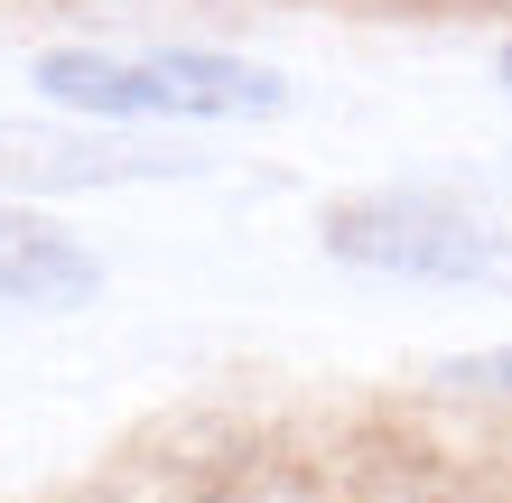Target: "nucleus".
<instances>
[{
	"label": "nucleus",
	"instance_id": "1",
	"mask_svg": "<svg viewBox=\"0 0 512 503\" xmlns=\"http://www.w3.org/2000/svg\"><path fill=\"white\" fill-rule=\"evenodd\" d=\"M38 94L94 122H261L289 84L224 47H56L38 56Z\"/></svg>",
	"mask_w": 512,
	"mask_h": 503
},
{
	"label": "nucleus",
	"instance_id": "2",
	"mask_svg": "<svg viewBox=\"0 0 512 503\" xmlns=\"http://www.w3.org/2000/svg\"><path fill=\"white\" fill-rule=\"evenodd\" d=\"M326 252L373 280L419 289H494L512 299V224L475 215L457 196H345L326 215Z\"/></svg>",
	"mask_w": 512,
	"mask_h": 503
},
{
	"label": "nucleus",
	"instance_id": "3",
	"mask_svg": "<svg viewBox=\"0 0 512 503\" xmlns=\"http://www.w3.org/2000/svg\"><path fill=\"white\" fill-rule=\"evenodd\" d=\"M94 289H103V261L66 224L0 205V317H66V308H94Z\"/></svg>",
	"mask_w": 512,
	"mask_h": 503
},
{
	"label": "nucleus",
	"instance_id": "4",
	"mask_svg": "<svg viewBox=\"0 0 512 503\" xmlns=\"http://www.w3.org/2000/svg\"><path fill=\"white\" fill-rule=\"evenodd\" d=\"M177 159H140V150H103L75 131H10L0 122V187H112V177H168Z\"/></svg>",
	"mask_w": 512,
	"mask_h": 503
},
{
	"label": "nucleus",
	"instance_id": "5",
	"mask_svg": "<svg viewBox=\"0 0 512 503\" xmlns=\"http://www.w3.org/2000/svg\"><path fill=\"white\" fill-rule=\"evenodd\" d=\"M447 392H503L512 401V345H485V354H447L438 364Z\"/></svg>",
	"mask_w": 512,
	"mask_h": 503
},
{
	"label": "nucleus",
	"instance_id": "6",
	"mask_svg": "<svg viewBox=\"0 0 512 503\" xmlns=\"http://www.w3.org/2000/svg\"><path fill=\"white\" fill-rule=\"evenodd\" d=\"M84 19H177V10H224V0H66Z\"/></svg>",
	"mask_w": 512,
	"mask_h": 503
},
{
	"label": "nucleus",
	"instance_id": "7",
	"mask_svg": "<svg viewBox=\"0 0 512 503\" xmlns=\"http://www.w3.org/2000/svg\"><path fill=\"white\" fill-rule=\"evenodd\" d=\"M494 75H503V94H512V38H503V56H494Z\"/></svg>",
	"mask_w": 512,
	"mask_h": 503
}]
</instances>
